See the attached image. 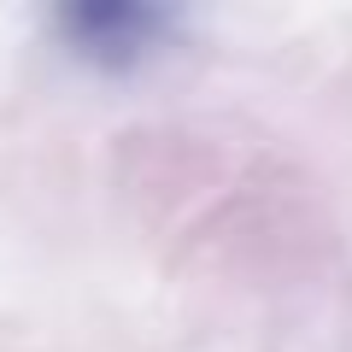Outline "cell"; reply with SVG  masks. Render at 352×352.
<instances>
[{"instance_id": "cell-1", "label": "cell", "mask_w": 352, "mask_h": 352, "mask_svg": "<svg viewBox=\"0 0 352 352\" xmlns=\"http://www.w3.org/2000/svg\"><path fill=\"white\" fill-rule=\"evenodd\" d=\"M76 47L82 53H106V59H129V53L147 41L153 12H135V6H82V12H65Z\"/></svg>"}]
</instances>
